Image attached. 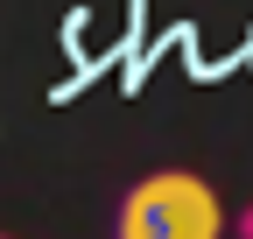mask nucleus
<instances>
[{
  "label": "nucleus",
  "mask_w": 253,
  "mask_h": 239,
  "mask_svg": "<svg viewBox=\"0 0 253 239\" xmlns=\"http://www.w3.org/2000/svg\"><path fill=\"white\" fill-rule=\"evenodd\" d=\"M120 239H225V204L197 169H155L126 190Z\"/></svg>",
  "instance_id": "f257e3e1"
},
{
  "label": "nucleus",
  "mask_w": 253,
  "mask_h": 239,
  "mask_svg": "<svg viewBox=\"0 0 253 239\" xmlns=\"http://www.w3.org/2000/svg\"><path fill=\"white\" fill-rule=\"evenodd\" d=\"M0 239H7V232H0Z\"/></svg>",
  "instance_id": "f03ea898"
}]
</instances>
